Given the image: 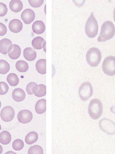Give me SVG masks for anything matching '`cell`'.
I'll return each mask as SVG.
<instances>
[{
	"mask_svg": "<svg viewBox=\"0 0 115 154\" xmlns=\"http://www.w3.org/2000/svg\"><path fill=\"white\" fill-rule=\"evenodd\" d=\"M115 35V26L111 21L107 20L103 22L101 26L98 41L99 42H105L111 39Z\"/></svg>",
	"mask_w": 115,
	"mask_h": 154,
	"instance_id": "cell-1",
	"label": "cell"
},
{
	"mask_svg": "<svg viewBox=\"0 0 115 154\" xmlns=\"http://www.w3.org/2000/svg\"><path fill=\"white\" fill-rule=\"evenodd\" d=\"M103 112V106L101 102L98 99L91 100L88 107V113L93 120H97L102 116Z\"/></svg>",
	"mask_w": 115,
	"mask_h": 154,
	"instance_id": "cell-2",
	"label": "cell"
},
{
	"mask_svg": "<svg viewBox=\"0 0 115 154\" xmlns=\"http://www.w3.org/2000/svg\"><path fill=\"white\" fill-rule=\"evenodd\" d=\"M98 31L99 25L98 22L92 12L85 23V34L90 38H93L97 36Z\"/></svg>",
	"mask_w": 115,
	"mask_h": 154,
	"instance_id": "cell-3",
	"label": "cell"
},
{
	"mask_svg": "<svg viewBox=\"0 0 115 154\" xmlns=\"http://www.w3.org/2000/svg\"><path fill=\"white\" fill-rule=\"evenodd\" d=\"M102 54L99 49L97 48H90L86 55V62L92 67H96L100 63Z\"/></svg>",
	"mask_w": 115,
	"mask_h": 154,
	"instance_id": "cell-4",
	"label": "cell"
},
{
	"mask_svg": "<svg viewBox=\"0 0 115 154\" xmlns=\"http://www.w3.org/2000/svg\"><path fill=\"white\" fill-rule=\"evenodd\" d=\"M102 69L108 76L115 75V57L110 56L106 57L102 63Z\"/></svg>",
	"mask_w": 115,
	"mask_h": 154,
	"instance_id": "cell-5",
	"label": "cell"
},
{
	"mask_svg": "<svg viewBox=\"0 0 115 154\" xmlns=\"http://www.w3.org/2000/svg\"><path fill=\"white\" fill-rule=\"evenodd\" d=\"M78 93L79 97L82 100H88L93 93L92 85L89 82L83 83L79 88Z\"/></svg>",
	"mask_w": 115,
	"mask_h": 154,
	"instance_id": "cell-6",
	"label": "cell"
},
{
	"mask_svg": "<svg viewBox=\"0 0 115 154\" xmlns=\"http://www.w3.org/2000/svg\"><path fill=\"white\" fill-rule=\"evenodd\" d=\"M100 128L104 133L109 135L115 134V122L109 119H102L99 122Z\"/></svg>",
	"mask_w": 115,
	"mask_h": 154,
	"instance_id": "cell-7",
	"label": "cell"
},
{
	"mask_svg": "<svg viewBox=\"0 0 115 154\" xmlns=\"http://www.w3.org/2000/svg\"><path fill=\"white\" fill-rule=\"evenodd\" d=\"M1 118L5 122L11 121L14 117L15 112L14 109L10 106L4 107L1 111Z\"/></svg>",
	"mask_w": 115,
	"mask_h": 154,
	"instance_id": "cell-8",
	"label": "cell"
},
{
	"mask_svg": "<svg viewBox=\"0 0 115 154\" xmlns=\"http://www.w3.org/2000/svg\"><path fill=\"white\" fill-rule=\"evenodd\" d=\"M18 120L20 123L26 124L31 121L33 118L32 112L28 110H22L18 113Z\"/></svg>",
	"mask_w": 115,
	"mask_h": 154,
	"instance_id": "cell-9",
	"label": "cell"
},
{
	"mask_svg": "<svg viewBox=\"0 0 115 154\" xmlns=\"http://www.w3.org/2000/svg\"><path fill=\"white\" fill-rule=\"evenodd\" d=\"M21 17L25 24L28 25L35 19V13L30 9H26L22 13Z\"/></svg>",
	"mask_w": 115,
	"mask_h": 154,
	"instance_id": "cell-10",
	"label": "cell"
},
{
	"mask_svg": "<svg viewBox=\"0 0 115 154\" xmlns=\"http://www.w3.org/2000/svg\"><path fill=\"white\" fill-rule=\"evenodd\" d=\"M12 43L8 38H4L0 40V53L3 54L9 53L13 48Z\"/></svg>",
	"mask_w": 115,
	"mask_h": 154,
	"instance_id": "cell-11",
	"label": "cell"
},
{
	"mask_svg": "<svg viewBox=\"0 0 115 154\" xmlns=\"http://www.w3.org/2000/svg\"><path fill=\"white\" fill-rule=\"evenodd\" d=\"M10 30L13 33H18L21 31L22 29V24L20 20L18 19H13L10 21L9 25Z\"/></svg>",
	"mask_w": 115,
	"mask_h": 154,
	"instance_id": "cell-12",
	"label": "cell"
},
{
	"mask_svg": "<svg viewBox=\"0 0 115 154\" xmlns=\"http://www.w3.org/2000/svg\"><path fill=\"white\" fill-rule=\"evenodd\" d=\"M26 94L25 92L20 88H16L12 92V97L15 101L19 102L22 101L25 99Z\"/></svg>",
	"mask_w": 115,
	"mask_h": 154,
	"instance_id": "cell-13",
	"label": "cell"
},
{
	"mask_svg": "<svg viewBox=\"0 0 115 154\" xmlns=\"http://www.w3.org/2000/svg\"><path fill=\"white\" fill-rule=\"evenodd\" d=\"M46 29L45 24L42 21L37 20L35 21L32 26V29L35 34L40 35L44 33Z\"/></svg>",
	"mask_w": 115,
	"mask_h": 154,
	"instance_id": "cell-14",
	"label": "cell"
},
{
	"mask_svg": "<svg viewBox=\"0 0 115 154\" xmlns=\"http://www.w3.org/2000/svg\"><path fill=\"white\" fill-rule=\"evenodd\" d=\"M23 56L28 61H34L37 57V53L31 48H27L23 51Z\"/></svg>",
	"mask_w": 115,
	"mask_h": 154,
	"instance_id": "cell-15",
	"label": "cell"
},
{
	"mask_svg": "<svg viewBox=\"0 0 115 154\" xmlns=\"http://www.w3.org/2000/svg\"><path fill=\"white\" fill-rule=\"evenodd\" d=\"M31 44L35 49H38V50L45 48L46 47V42L45 39L40 37L35 38L32 40Z\"/></svg>",
	"mask_w": 115,
	"mask_h": 154,
	"instance_id": "cell-16",
	"label": "cell"
},
{
	"mask_svg": "<svg viewBox=\"0 0 115 154\" xmlns=\"http://www.w3.org/2000/svg\"><path fill=\"white\" fill-rule=\"evenodd\" d=\"M9 6L11 11L16 13L20 12L23 8V4L20 0H12Z\"/></svg>",
	"mask_w": 115,
	"mask_h": 154,
	"instance_id": "cell-17",
	"label": "cell"
},
{
	"mask_svg": "<svg viewBox=\"0 0 115 154\" xmlns=\"http://www.w3.org/2000/svg\"><path fill=\"white\" fill-rule=\"evenodd\" d=\"M46 109V100L45 99H41L37 102L35 105V110L38 114L44 113Z\"/></svg>",
	"mask_w": 115,
	"mask_h": 154,
	"instance_id": "cell-18",
	"label": "cell"
},
{
	"mask_svg": "<svg viewBox=\"0 0 115 154\" xmlns=\"http://www.w3.org/2000/svg\"><path fill=\"white\" fill-rule=\"evenodd\" d=\"M46 60L40 59L36 63V67L37 71L41 74H45L46 73Z\"/></svg>",
	"mask_w": 115,
	"mask_h": 154,
	"instance_id": "cell-19",
	"label": "cell"
},
{
	"mask_svg": "<svg viewBox=\"0 0 115 154\" xmlns=\"http://www.w3.org/2000/svg\"><path fill=\"white\" fill-rule=\"evenodd\" d=\"M21 55V48L18 45H13L12 50L8 53V55L11 59H18Z\"/></svg>",
	"mask_w": 115,
	"mask_h": 154,
	"instance_id": "cell-20",
	"label": "cell"
},
{
	"mask_svg": "<svg viewBox=\"0 0 115 154\" xmlns=\"http://www.w3.org/2000/svg\"><path fill=\"white\" fill-rule=\"evenodd\" d=\"M33 94L37 97H43L46 94V87L44 85L40 84L39 85H37Z\"/></svg>",
	"mask_w": 115,
	"mask_h": 154,
	"instance_id": "cell-21",
	"label": "cell"
},
{
	"mask_svg": "<svg viewBox=\"0 0 115 154\" xmlns=\"http://www.w3.org/2000/svg\"><path fill=\"white\" fill-rule=\"evenodd\" d=\"M11 140V136L10 132L7 131H3L0 133V143L3 145H7Z\"/></svg>",
	"mask_w": 115,
	"mask_h": 154,
	"instance_id": "cell-22",
	"label": "cell"
},
{
	"mask_svg": "<svg viewBox=\"0 0 115 154\" xmlns=\"http://www.w3.org/2000/svg\"><path fill=\"white\" fill-rule=\"evenodd\" d=\"M38 139V135L35 131L29 132L25 138V141L27 144L31 145L35 143Z\"/></svg>",
	"mask_w": 115,
	"mask_h": 154,
	"instance_id": "cell-23",
	"label": "cell"
},
{
	"mask_svg": "<svg viewBox=\"0 0 115 154\" xmlns=\"http://www.w3.org/2000/svg\"><path fill=\"white\" fill-rule=\"evenodd\" d=\"M15 67L16 69L20 72H25L28 71L29 68L28 63L22 60L18 61L16 63Z\"/></svg>",
	"mask_w": 115,
	"mask_h": 154,
	"instance_id": "cell-24",
	"label": "cell"
},
{
	"mask_svg": "<svg viewBox=\"0 0 115 154\" xmlns=\"http://www.w3.org/2000/svg\"><path fill=\"white\" fill-rule=\"evenodd\" d=\"M7 82L12 86L18 85L19 83V79L17 75L14 73H10L8 75L7 77Z\"/></svg>",
	"mask_w": 115,
	"mask_h": 154,
	"instance_id": "cell-25",
	"label": "cell"
},
{
	"mask_svg": "<svg viewBox=\"0 0 115 154\" xmlns=\"http://www.w3.org/2000/svg\"><path fill=\"white\" fill-rule=\"evenodd\" d=\"M10 66L5 60H0V74L4 75L10 71Z\"/></svg>",
	"mask_w": 115,
	"mask_h": 154,
	"instance_id": "cell-26",
	"label": "cell"
},
{
	"mask_svg": "<svg viewBox=\"0 0 115 154\" xmlns=\"http://www.w3.org/2000/svg\"><path fill=\"white\" fill-rule=\"evenodd\" d=\"M13 148L16 151L21 150L24 147V143L21 139H16L12 143Z\"/></svg>",
	"mask_w": 115,
	"mask_h": 154,
	"instance_id": "cell-27",
	"label": "cell"
},
{
	"mask_svg": "<svg viewBox=\"0 0 115 154\" xmlns=\"http://www.w3.org/2000/svg\"><path fill=\"white\" fill-rule=\"evenodd\" d=\"M28 154H43L42 147L38 145H35L31 146L28 150Z\"/></svg>",
	"mask_w": 115,
	"mask_h": 154,
	"instance_id": "cell-28",
	"label": "cell"
},
{
	"mask_svg": "<svg viewBox=\"0 0 115 154\" xmlns=\"http://www.w3.org/2000/svg\"><path fill=\"white\" fill-rule=\"evenodd\" d=\"M8 85L4 82H0V95L6 94L9 91Z\"/></svg>",
	"mask_w": 115,
	"mask_h": 154,
	"instance_id": "cell-29",
	"label": "cell"
},
{
	"mask_svg": "<svg viewBox=\"0 0 115 154\" xmlns=\"http://www.w3.org/2000/svg\"><path fill=\"white\" fill-rule=\"evenodd\" d=\"M37 83L35 82H30L28 84L26 87V91L28 93V94L30 95H32L34 93V90L36 88Z\"/></svg>",
	"mask_w": 115,
	"mask_h": 154,
	"instance_id": "cell-30",
	"label": "cell"
},
{
	"mask_svg": "<svg viewBox=\"0 0 115 154\" xmlns=\"http://www.w3.org/2000/svg\"><path fill=\"white\" fill-rule=\"evenodd\" d=\"M28 2L32 8H38L43 4L44 0H28Z\"/></svg>",
	"mask_w": 115,
	"mask_h": 154,
	"instance_id": "cell-31",
	"label": "cell"
},
{
	"mask_svg": "<svg viewBox=\"0 0 115 154\" xmlns=\"http://www.w3.org/2000/svg\"><path fill=\"white\" fill-rule=\"evenodd\" d=\"M8 12V9L6 5L0 2V17H4L6 15Z\"/></svg>",
	"mask_w": 115,
	"mask_h": 154,
	"instance_id": "cell-32",
	"label": "cell"
},
{
	"mask_svg": "<svg viewBox=\"0 0 115 154\" xmlns=\"http://www.w3.org/2000/svg\"><path fill=\"white\" fill-rule=\"evenodd\" d=\"M7 31L6 26L2 23H0V36L4 35L7 33Z\"/></svg>",
	"mask_w": 115,
	"mask_h": 154,
	"instance_id": "cell-33",
	"label": "cell"
},
{
	"mask_svg": "<svg viewBox=\"0 0 115 154\" xmlns=\"http://www.w3.org/2000/svg\"><path fill=\"white\" fill-rule=\"evenodd\" d=\"M75 6L78 7H82L84 4L85 0H72Z\"/></svg>",
	"mask_w": 115,
	"mask_h": 154,
	"instance_id": "cell-34",
	"label": "cell"
},
{
	"mask_svg": "<svg viewBox=\"0 0 115 154\" xmlns=\"http://www.w3.org/2000/svg\"><path fill=\"white\" fill-rule=\"evenodd\" d=\"M110 110L111 111V112H112V113H114L115 115V106H113V107H111V108H110Z\"/></svg>",
	"mask_w": 115,
	"mask_h": 154,
	"instance_id": "cell-35",
	"label": "cell"
},
{
	"mask_svg": "<svg viewBox=\"0 0 115 154\" xmlns=\"http://www.w3.org/2000/svg\"><path fill=\"white\" fill-rule=\"evenodd\" d=\"M113 18H114V20L115 22V7L114 8V11H113Z\"/></svg>",
	"mask_w": 115,
	"mask_h": 154,
	"instance_id": "cell-36",
	"label": "cell"
},
{
	"mask_svg": "<svg viewBox=\"0 0 115 154\" xmlns=\"http://www.w3.org/2000/svg\"><path fill=\"white\" fill-rule=\"evenodd\" d=\"M3 151L2 147L1 146V145H0V154H1Z\"/></svg>",
	"mask_w": 115,
	"mask_h": 154,
	"instance_id": "cell-37",
	"label": "cell"
},
{
	"mask_svg": "<svg viewBox=\"0 0 115 154\" xmlns=\"http://www.w3.org/2000/svg\"><path fill=\"white\" fill-rule=\"evenodd\" d=\"M1 102L0 101V108H1Z\"/></svg>",
	"mask_w": 115,
	"mask_h": 154,
	"instance_id": "cell-38",
	"label": "cell"
},
{
	"mask_svg": "<svg viewBox=\"0 0 115 154\" xmlns=\"http://www.w3.org/2000/svg\"><path fill=\"white\" fill-rule=\"evenodd\" d=\"M1 124H0V130H1Z\"/></svg>",
	"mask_w": 115,
	"mask_h": 154,
	"instance_id": "cell-39",
	"label": "cell"
}]
</instances>
